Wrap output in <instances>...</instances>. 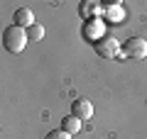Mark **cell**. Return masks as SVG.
<instances>
[{
    "label": "cell",
    "mask_w": 147,
    "mask_h": 139,
    "mask_svg": "<svg viewBox=\"0 0 147 139\" xmlns=\"http://www.w3.org/2000/svg\"><path fill=\"white\" fill-rule=\"evenodd\" d=\"M103 20L108 22H123L125 20V7L120 3H105L103 5Z\"/></svg>",
    "instance_id": "7"
},
{
    "label": "cell",
    "mask_w": 147,
    "mask_h": 139,
    "mask_svg": "<svg viewBox=\"0 0 147 139\" xmlns=\"http://www.w3.org/2000/svg\"><path fill=\"white\" fill-rule=\"evenodd\" d=\"M145 59L147 56V41L142 37H130L125 44L120 46V56L118 59Z\"/></svg>",
    "instance_id": "2"
},
{
    "label": "cell",
    "mask_w": 147,
    "mask_h": 139,
    "mask_svg": "<svg viewBox=\"0 0 147 139\" xmlns=\"http://www.w3.org/2000/svg\"><path fill=\"white\" fill-rule=\"evenodd\" d=\"M96 54L98 56H103V59H113V56H120V44H118V39L115 37H110V34H105L100 41H96Z\"/></svg>",
    "instance_id": "4"
},
{
    "label": "cell",
    "mask_w": 147,
    "mask_h": 139,
    "mask_svg": "<svg viewBox=\"0 0 147 139\" xmlns=\"http://www.w3.org/2000/svg\"><path fill=\"white\" fill-rule=\"evenodd\" d=\"M12 20H15V25L22 27V29H30V27L34 25V15H32L30 7H20V10H15Z\"/></svg>",
    "instance_id": "8"
},
{
    "label": "cell",
    "mask_w": 147,
    "mask_h": 139,
    "mask_svg": "<svg viewBox=\"0 0 147 139\" xmlns=\"http://www.w3.org/2000/svg\"><path fill=\"white\" fill-rule=\"evenodd\" d=\"M79 15L86 20H96V17L103 15V5L98 0H84V3H79Z\"/></svg>",
    "instance_id": "6"
},
{
    "label": "cell",
    "mask_w": 147,
    "mask_h": 139,
    "mask_svg": "<svg viewBox=\"0 0 147 139\" xmlns=\"http://www.w3.org/2000/svg\"><path fill=\"white\" fill-rule=\"evenodd\" d=\"M81 120L79 117H74V115H66V117L61 120V129L64 132H69V134H76V132H81Z\"/></svg>",
    "instance_id": "9"
},
{
    "label": "cell",
    "mask_w": 147,
    "mask_h": 139,
    "mask_svg": "<svg viewBox=\"0 0 147 139\" xmlns=\"http://www.w3.org/2000/svg\"><path fill=\"white\" fill-rule=\"evenodd\" d=\"M44 139H71V134L64 132V129L59 127V129H52V132H47V137H44Z\"/></svg>",
    "instance_id": "11"
},
{
    "label": "cell",
    "mask_w": 147,
    "mask_h": 139,
    "mask_svg": "<svg viewBox=\"0 0 147 139\" xmlns=\"http://www.w3.org/2000/svg\"><path fill=\"white\" fill-rule=\"evenodd\" d=\"M27 41H30L27 29H22V27H17V25L5 27V32H3V46H5V51H10V54L25 51Z\"/></svg>",
    "instance_id": "1"
},
{
    "label": "cell",
    "mask_w": 147,
    "mask_h": 139,
    "mask_svg": "<svg viewBox=\"0 0 147 139\" xmlns=\"http://www.w3.org/2000/svg\"><path fill=\"white\" fill-rule=\"evenodd\" d=\"M71 115H74V117H79L81 122L91 120V117H93V105H91V100H86V98H76V100L71 103Z\"/></svg>",
    "instance_id": "5"
},
{
    "label": "cell",
    "mask_w": 147,
    "mask_h": 139,
    "mask_svg": "<svg viewBox=\"0 0 147 139\" xmlns=\"http://www.w3.org/2000/svg\"><path fill=\"white\" fill-rule=\"evenodd\" d=\"M81 34H84L86 39H91L93 44H96V41H100V39L105 37V22H103V17H96V20H84Z\"/></svg>",
    "instance_id": "3"
},
{
    "label": "cell",
    "mask_w": 147,
    "mask_h": 139,
    "mask_svg": "<svg viewBox=\"0 0 147 139\" xmlns=\"http://www.w3.org/2000/svg\"><path fill=\"white\" fill-rule=\"evenodd\" d=\"M27 37H30V41H39V39L44 37V27L34 22V25H32L30 29H27Z\"/></svg>",
    "instance_id": "10"
}]
</instances>
